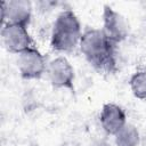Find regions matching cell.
Listing matches in <instances>:
<instances>
[{
	"label": "cell",
	"mask_w": 146,
	"mask_h": 146,
	"mask_svg": "<svg viewBox=\"0 0 146 146\" xmlns=\"http://www.w3.org/2000/svg\"><path fill=\"white\" fill-rule=\"evenodd\" d=\"M102 17H103L102 31L104 32L106 38L115 46L124 41L129 33V27L125 18L108 5L104 6Z\"/></svg>",
	"instance_id": "cell-6"
},
{
	"label": "cell",
	"mask_w": 146,
	"mask_h": 146,
	"mask_svg": "<svg viewBox=\"0 0 146 146\" xmlns=\"http://www.w3.org/2000/svg\"><path fill=\"white\" fill-rule=\"evenodd\" d=\"M47 65L44 56L35 46L18 54L17 67L24 80L40 79L47 72Z\"/></svg>",
	"instance_id": "cell-4"
},
{
	"label": "cell",
	"mask_w": 146,
	"mask_h": 146,
	"mask_svg": "<svg viewBox=\"0 0 146 146\" xmlns=\"http://www.w3.org/2000/svg\"><path fill=\"white\" fill-rule=\"evenodd\" d=\"M115 146H140L141 137L136 125L127 123L115 136Z\"/></svg>",
	"instance_id": "cell-9"
},
{
	"label": "cell",
	"mask_w": 146,
	"mask_h": 146,
	"mask_svg": "<svg viewBox=\"0 0 146 146\" xmlns=\"http://www.w3.org/2000/svg\"><path fill=\"white\" fill-rule=\"evenodd\" d=\"M99 123L107 135L115 136L128 123L125 111L117 104L106 103L100 110Z\"/></svg>",
	"instance_id": "cell-8"
},
{
	"label": "cell",
	"mask_w": 146,
	"mask_h": 146,
	"mask_svg": "<svg viewBox=\"0 0 146 146\" xmlns=\"http://www.w3.org/2000/svg\"><path fill=\"white\" fill-rule=\"evenodd\" d=\"M129 87L136 98L146 99V70H139L132 73L129 79Z\"/></svg>",
	"instance_id": "cell-10"
},
{
	"label": "cell",
	"mask_w": 146,
	"mask_h": 146,
	"mask_svg": "<svg viewBox=\"0 0 146 146\" xmlns=\"http://www.w3.org/2000/svg\"><path fill=\"white\" fill-rule=\"evenodd\" d=\"M140 146H146V135L141 138V141H140Z\"/></svg>",
	"instance_id": "cell-11"
},
{
	"label": "cell",
	"mask_w": 146,
	"mask_h": 146,
	"mask_svg": "<svg viewBox=\"0 0 146 146\" xmlns=\"http://www.w3.org/2000/svg\"><path fill=\"white\" fill-rule=\"evenodd\" d=\"M1 40L7 51L16 55L34 46L27 26L18 24H3L1 27Z\"/></svg>",
	"instance_id": "cell-5"
},
{
	"label": "cell",
	"mask_w": 146,
	"mask_h": 146,
	"mask_svg": "<svg viewBox=\"0 0 146 146\" xmlns=\"http://www.w3.org/2000/svg\"><path fill=\"white\" fill-rule=\"evenodd\" d=\"M79 48L87 62L96 70L106 73L116 70V46L106 38L102 29H86L82 32Z\"/></svg>",
	"instance_id": "cell-1"
},
{
	"label": "cell",
	"mask_w": 146,
	"mask_h": 146,
	"mask_svg": "<svg viewBox=\"0 0 146 146\" xmlns=\"http://www.w3.org/2000/svg\"><path fill=\"white\" fill-rule=\"evenodd\" d=\"M96 146H108L107 144H99V145H96Z\"/></svg>",
	"instance_id": "cell-12"
},
{
	"label": "cell",
	"mask_w": 146,
	"mask_h": 146,
	"mask_svg": "<svg viewBox=\"0 0 146 146\" xmlns=\"http://www.w3.org/2000/svg\"><path fill=\"white\" fill-rule=\"evenodd\" d=\"M47 75L50 84L56 89H65L74 92L75 72L72 64L64 56L51 59L47 65Z\"/></svg>",
	"instance_id": "cell-3"
},
{
	"label": "cell",
	"mask_w": 146,
	"mask_h": 146,
	"mask_svg": "<svg viewBox=\"0 0 146 146\" xmlns=\"http://www.w3.org/2000/svg\"><path fill=\"white\" fill-rule=\"evenodd\" d=\"M82 27L76 14L71 9L62 10L52 26L50 35V48L58 52H68L74 50L82 35Z\"/></svg>",
	"instance_id": "cell-2"
},
{
	"label": "cell",
	"mask_w": 146,
	"mask_h": 146,
	"mask_svg": "<svg viewBox=\"0 0 146 146\" xmlns=\"http://www.w3.org/2000/svg\"><path fill=\"white\" fill-rule=\"evenodd\" d=\"M32 2L27 0H10L1 3V23L27 26L32 18Z\"/></svg>",
	"instance_id": "cell-7"
}]
</instances>
